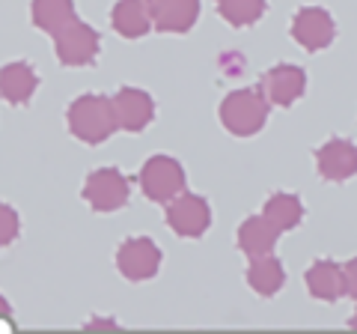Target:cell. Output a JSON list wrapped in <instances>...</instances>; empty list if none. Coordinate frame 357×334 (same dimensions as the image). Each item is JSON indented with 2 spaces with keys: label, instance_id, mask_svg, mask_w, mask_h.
<instances>
[{
  "label": "cell",
  "instance_id": "obj_1",
  "mask_svg": "<svg viewBox=\"0 0 357 334\" xmlns=\"http://www.w3.org/2000/svg\"><path fill=\"white\" fill-rule=\"evenodd\" d=\"M116 126V114L102 96H84L69 108V129L86 143H102Z\"/></svg>",
  "mask_w": 357,
  "mask_h": 334
},
{
  "label": "cell",
  "instance_id": "obj_2",
  "mask_svg": "<svg viewBox=\"0 0 357 334\" xmlns=\"http://www.w3.org/2000/svg\"><path fill=\"white\" fill-rule=\"evenodd\" d=\"M265 114H268V108L262 102V96H253L250 90L229 96L227 105H223V122H227L229 131H236V135H250V131H256L265 122Z\"/></svg>",
  "mask_w": 357,
  "mask_h": 334
},
{
  "label": "cell",
  "instance_id": "obj_3",
  "mask_svg": "<svg viewBox=\"0 0 357 334\" xmlns=\"http://www.w3.org/2000/svg\"><path fill=\"white\" fill-rule=\"evenodd\" d=\"M98 51V36L96 30H89L81 21H72L66 30L57 33V54L66 66H81V63H89L96 57Z\"/></svg>",
  "mask_w": 357,
  "mask_h": 334
},
{
  "label": "cell",
  "instance_id": "obj_4",
  "mask_svg": "<svg viewBox=\"0 0 357 334\" xmlns=\"http://www.w3.org/2000/svg\"><path fill=\"white\" fill-rule=\"evenodd\" d=\"M84 197L89 200V206L98 209V212H110V209L126 203V197H128L126 176H119L116 170H98L86 180Z\"/></svg>",
  "mask_w": 357,
  "mask_h": 334
},
{
  "label": "cell",
  "instance_id": "obj_5",
  "mask_svg": "<svg viewBox=\"0 0 357 334\" xmlns=\"http://www.w3.org/2000/svg\"><path fill=\"white\" fill-rule=\"evenodd\" d=\"M292 33H295V39L304 48H321V45H328V42L333 39L337 27H333V18L325 13V9L312 6V9H301V13L295 15Z\"/></svg>",
  "mask_w": 357,
  "mask_h": 334
},
{
  "label": "cell",
  "instance_id": "obj_6",
  "mask_svg": "<svg viewBox=\"0 0 357 334\" xmlns=\"http://www.w3.org/2000/svg\"><path fill=\"white\" fill-rule=\"evenodd\" d=\"M140 182L152 200H167L182 188V167L173 159H152L140 173Z\"/></svg>",
  "mask_w": 357,
  "mask_h": 334
},
{
  "label": "cell",
  "instance_id": "obj_7",
  "mask_svg": "<svg viewBox=\"0 0 357 334\" xmlns=\"http://www.w3.org/2000/svg\"><path fill=\"white\" fill-rule=\"evenodd\" d=\"M158 260H161V254H158V248H155L149 239H131V242L122 245L119 254H116L119 269L126 272L131 281L155 275V269H158Z\"/></svg>",
  "mask_w": 357,
  "mask_h": 334
},
{
  "label": "cell",
  "instance_id": "obj_8",
  "mask_svg": "<svg viewBox=\"0 0 357 334\" xmlns=\"http://www.w3.org/2000/svg\"><path fill=\"white\" fill-rule=\"evenodd\" d=\"M152 21L164 30H188L197 21L199 0H149Z\"/></svg>",
  "mask_w": 357,
  "mask_h": 334
},
{
  "label": "cell",
  "instance_id": "obj_9",
  "mask_svg": "<svg viewBox=\"0 0 357 334\" xmlns=\"http://www.w3.org/2000/svg\"><path fill=\"white\" fill-rule=\"evenodd\" d=\"M319 167L331 180H349L351 173H357V147L349 140H331L319 152Z\"/></svg>",
  "mask_w": 357,
  "mask_h": 334
},
{
  "label": "cell",
  "instance_id": "obj_10",
  "mask_svg": "<svg viewBox=\"0 0 357 334\" xmlns=\"http://www.w3.org/2000/svg\"><path fill=\"white\" fill-rule=\"evenodd\" d=\"M36 84H39V78L27 63H13V66H6V69L0 72V96H3L6 102H13V105L30 102Z\"/></svg>",
  "mask_w": 357,
  "mask_h": 334
},
{
  "label": "cell",
  "instance_id": "obj_11",
  "mask_svg": "<svg viewBox=\"0 0 357 334\" xmlns=\"http://www.w3.org/2000/svg\"><path fill=\"white\" fill-rule=\"evenodd\" d=\"M116 126H126V129H143L149 122L152 117V102H149V96L146 93H140V90H122L116 96Z\"/></svg>",
  "mask_w": 357,
  "mask_h": 334
},
{
  "label": "cell",
  "instance_id": "obj_12",
  "mask_svg": "<svg viewBox=\"0 0 357 334\" xmlns=\"http://www.w3.org/2000/svg\"><path fill=\"white\" fill-rule=\"evenodd\" d=\"M170 224L182 236H199L208 227V206L199 197H185L170 209Z\"/></svg>",
  "mask_w": 357,
  "mask_h": 334
},
{
  "label": "cell",
  "instance_id": "obj_13",
  "mask_svg": "<svg viewBox=\"0 0 357 334\" xmlns=\"http://www.w3.org/2000/svg\"><path fill=\"white\" fill-rule=\"evenodd\" d=\"M152 6L149 0H119L114 6V27L126 36H140L149 30Z\"/></svg>",
  "mask_w": 357,
  "mask_h": 334
},
{
  "label": "cell",
  "instance_id": "obj_14",
  "mask_svg": "<svg viewBox=\"0 0 357 334\" xmlns=\"http://www.w3.org/2000/svg\"><path fill=\"white\" fill-rule=\"evenodd\" d=\"M33 21H36V27L57 36L60 30H66L75 21V6L72 0H36L33 3Z\"/></svg>",
  "mask_w": 357,
  "mask_h": 334
},
{
  "label": "cell",
  "instance_id": "obj_15",
  "mask_svg": "<svg viewBox=\"0 0 357 334\" xmlns=\"http://www.w3.org/2000/svg\"><path fill=\"white\" fill-rule=\"evenodd\" d=\"M301 87H304V75H301L298 66H277L268 75V90H271L274 102H295L301 96Z\"/></svg>",
  "mask_w": 357,
  "mask_h": 334
},
{
  "label": "cell",
  "instance_id": "obj_16",
  "mask_svg": "<svg viewBox=\"0 0 357 334\" xmlns=\"http://www.w3.org/2000/svg\"><path fill=\"white\" fill-rule=\"evenodd\" d=\"M307 281H310V289L321 298H337L342 296L345 289V277L342 272L337 269V266L331 263H316L312 266V272H307Z\"/></svg>",
  "mask_w": 357,
  "mask_h": 334
},
{
  "label": "cell",
  "instance_id": "obj_17",
  "mask_svg": "<svg viewBox=\"0 0 357 334\" xmlns=\"http://www.w3.org/2000/svg\"><path fill=\"white\" fill-rule=\"evenodd\" d=\"M218 6L229 24H250L265 13V0H218Z\"/></svg>",
  "mask_w": 357,
  "mask_h": 334
},
{
  "label": "cell",
  "instance_id": "obj_18",
  "mask_svg": "<svg viewBox=\"0 0 357 334\" xmlns=\"http://www.w3.org/2000/svg\"><path fill=\"white\" fill-rule=\"evenodd\" d=\"M283 281V272H280V263L271 260V257H265V260H256V266L250 269V284L259 289V293H274L277 286H280Z\"/></svg>",
  "mask_w": 357,
  "mask_h": 334
},
{
  "label": "cell",
  "instance_id": "obj_19",
  "mask_svg": "<svg viewBox=\"0 0 357 334\" xmlns=\"http://www.w3.org/2000/svg\"><path fill=\"white\" fill-rule=\"evenodd\" d=\"M268 218H271L280 230L292 227V224H298V218H301V203L295 197H289V194H277L271 203H268Z\"/></svg>",
  "mask_w": 357,
  "mask_h": 334
},
{
  "label": "cell",
  "instance_id": "obj_20",
  "mask_svg": "<svg viewBox=\"0 0 357 334\" xmlns=\"http://www.w3.org/2000/svg\"><path fill=\"white\" fill-rule=\"evenodd\" d=\"M18 236V215L13 212V206L0 203V248L9 245Z\"/></svg>",
  "mask_w": 357,
  "mask_h": 334
},
{
  "label": "cell",
  "instance_id": "obj_21",
  "mask_svg": "<svg viewBox=\"0 0 357 334\" xmlns=\"http://www.w3.org/2000/svg\"><path fill=\"white\" fill-rule=\"evenodd\" d=\"M342 277H345V289H349V293L357 298V260H351L349 266H345Z\"/></svg>",
  "mask_w": 357,
  "mask_h": 334
},
{
  "label": "cell",
  "instance_id": "obj_22",
  "mask_svg": "<svg viewBox=\"0 0 357 334\" xmlns=\"http://www.w3.org/2000/svg\"><path fill=\"white\" fill-rule=\"evenodd\" d=\"M0 322L13 328V322H9V305H6V298H0Z\"/></svg>",
  "mask_w": 357,
  "mask_h": 334
},
{
  "label": "cell",
  "instance_id": "obj_23",
  "mask_svg": "<svg viewBox=\"0 0 357 334\" xmlns=\"http://www.w3.org/2000/svg\"><path fill=\"white\" fill-rule=\"evenodd\" d=\"M351 326H357V317H354V319H351Z\"/></svg>",
  "mask_w": 357,
  "mask_h": 334
}]
</instances>
